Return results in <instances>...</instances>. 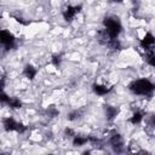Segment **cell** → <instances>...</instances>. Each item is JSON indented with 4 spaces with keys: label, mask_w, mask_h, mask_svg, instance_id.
<instances>
[{
    "label": "cell",
    "mask_w": 155,
    "mask_h": 155,
    "mask_svg": "<svg viewBox=\"0 0 155 155\" xmlns=\"http://www.w3.org/2000/svg\"><path fill=\"white\" fill-rule=\"evenodd\" d=\"M126 88L128 93L136 98L151 99L155 94V81L154 79L138 76L131 79L130 82L126 85Z\"/></svg>",
    "instance_id": "1"
},
{
    "label": "cell",
    "mask_w": 155,
    "mask_h": 155,
    "mask_svg": "<svg viewBox=\"0 0 155 155\" xmlns=\"http://www.w3.org/2000/svg\"><path fill=\"white\" fill-rule=\"evenodd\" d=\"M45 155H61V154H58V153H54V151H50V153H46Z\"/></svg>",
    "instance_id": "2"
},
{
    "label": "cell",
    "mask_w": 155,
    "mask_h": 155,
    "mask_svg": "<svg viewBox=\"0 0 155 155\" xmlns=\"http://www.w3.org/2000/svg\"><path fill=\"white\" fill-rule=\"evenodd\" d=\"M1 155H10V153H8V154H6V153H2Z\"/></svg>",
    "instance_id": "3"
}]
</instances>
